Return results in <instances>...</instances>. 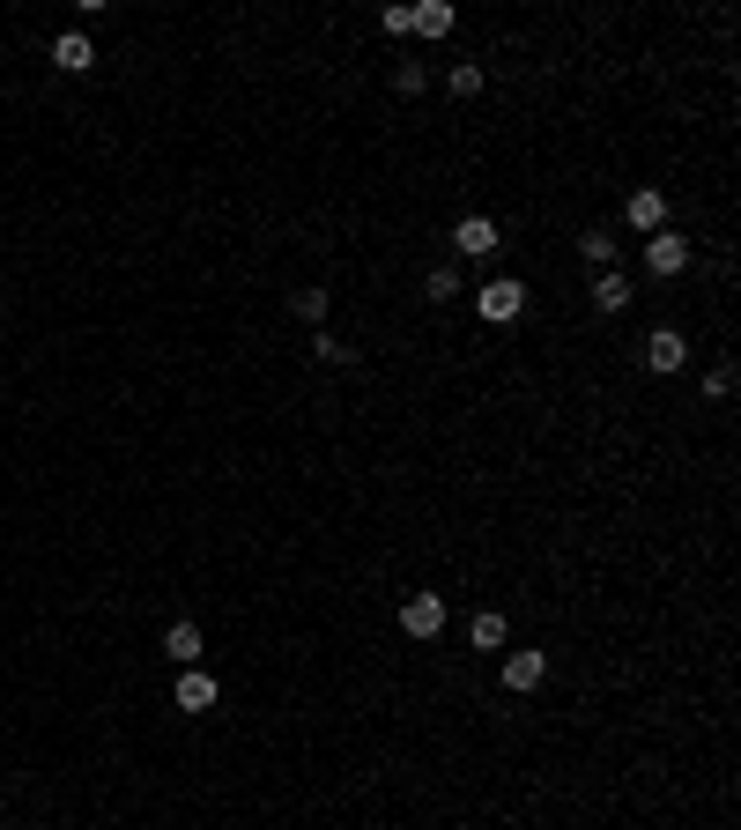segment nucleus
Returning a JSON list of instances; mask_svg holds the SVG:
<instances>
[{"mask_svg": "<svg viewBox=\"0 0 741 830\" xmlns=\"http://www.w3.org/2000/svg\"><path fill=\"white\" fill-rule=\"evenodd\" d=\"M504 637H512V631H504V615H497V609H482V615L468 623V645H474V653H497Z\"/></svg>", "mask_w": 741, "mask_h": 830, "instance_id": "obj_13", "label": "nucleus"}, {"mask_svg": "<svg viewBox=\"0 0 741 830\" xmlns=\"http://www.w3.org/2000/svg\"><path fill=\"white\" fill-rule=\"evenodd\" d=\"M378 30H386V38H408V8H378Z\"/></svg>", "mask_w": 741, "mask_h": 830, "instance_id": "obj_21", "label": "nucleus"}, {"mask_svg": "<svg viewBox=\"0 0 741 830\" xmlns=\"http://www.w3.org/2000/svg\"><path fill=\"white\" fill-rule=\"evenodd\" d=\"M645 268L653 274H682L690 268V238H682V230H653V238H645Z\"/></svg>", "mask_w": 741, "mask_h": 830, "instance_id": "obj_4", "label": "nucleus"}, {"mask_svg": "<svg viewBox=\"0 0 741 830\" xmlns=\"http://www.w3.org/2000/svg\"><path fill=\"white\" fill-rule=\"evenodd\" d=\"M394 90H400V97H416V90H422V68H416V60H400V68H394Z\"/></svg>", "mask_w": 741, "mask_h": 830, "instance_id": "obj_20", "label": "nucleus"}, {"mask_svg": "<svg viewBox=\"0 0 741 830\" xmlns=\"http://www.w3.org/2000/svg\"><path fill=\"white\" fill-rule=\"evenodd\" d=\"M452 245H460L468 260H490V252H497V245H504V238H497V222H490V216H468V222H460V230H452Z\"/></svg>", "mask_w": 741, "mask_h": 830, "instance_id": "obj_7", "label": "nucleus"}, {"mask_svg": "<svg viewBox=\"0 0 741 830\" xmlns=\"http://www.w3.org/2000/svg\"><path fill=\"white\" fill-rule=\"evenodd\" d=\"M690 364V334H682V326H653V334H645V371H682Z\"/></svg>", "mask_w": 741, "mask_h": 830, "instance_id": "obj_2", "label": "nucleus"}, {"mask_svg": "<svg viewBox=\"0 0 741 830\" xmlns=\"http://www.w3.org/2000/svg\"><path fill=\"white\" fill-rule=\"evenodd\" d=\"M497 675H504V689H542V675H549V653H504L497 660Z\"/></svg>", "mask_w": 741, "mask_h": 830, "instance_id": "obj_5", "label": "nucleus"}, {"mask_svg": "<svg viewBox=\"0 0 741 830\" xmlns=\"http://www.w3.org/2000/svg\"><path fill=\"white\" fill-rule=\"evenodd\" d=\"M408 30H422V38H452V8H445V0H422V8H408Z\"/></svg>", "mask_w": 741, "mask_h": 830, "instance_id": "obj_12", "label": "nucleus"}, {"mask_svg": "<svg viewBox=\"0 0 741 830\" xmlns=\"http://www.w3.org/2000/svg\"><path fill=\"white\" fill-rule=\"evenodd\" d=\"M52 68H60V74H90V68H97V45H90L82 30H67V38L52 45Z\"/></svg>", "mask_w": 741, "mask_h": 830, "instance_id": "obj_8", "label": "nucleus"}, {"mask_svg": "<svg viewBox=\"0 0 741 830\" xmlns=\"http://www.w3.org/2000/svg\"><path fill=\"white\" fill-rule=\"evenodd\" d=\"M400 631L408 637H438L445 631V593H408V601H400Z\"/></svg>", "mask_w": 741, "mask_h": 830, "instance_id": "obj_3", "label": "nucleus"}, {"mask_svg": "<svg viewBox=\"0 0 741 830\" xmlns=\"http://www.w3.org/2000/svg\"><path fill=\"white\" fill-rule=\"evenodd\" d=\"M326 304H334L326 290H296V297H290V312H296V319H312V326H326Z\"/></svg>", "mask_w": 741, "mask_h": 830, "instance_id": "obj_17", "label": "nucleus"}, {"mask_svg": "<svg viewBox=\"0 0 741 830\" xmlns=\"http://www.w3.org/2000/svg\"><path fill=\"white\" fill-rule=\"evenodd\" d=\"M474 312L490 319V326H504V319H519V312H526V282H519V274H497L490 290L474 297Z\"/></svg>", "mask_w": 741, "mask_h": 830, "instance_id": "obj_1", "label": "nucleus"}, {"mask_svg": "<svg viewBox=\"0 0 741 830\" xmlns=\"http://www.w3.org/2000/svg\"><path fill=\"white\" fill-rule=\"evenodd\" d=\"M445 90H452V97H482V68H474V60H452V68H445Z\"/></svg>", "mask_w": 741, "mask_h": 830, "instance_id": "obj_15", "label": "nucleus"}, {"mask_svg": "<svg viewBox=\"0 0 741 830\" xmlns=\"http://www.w3.org/2000/svg\"><path fill=\"white\" fill-rule=\"evenodd\" d=\"M422 297H430V304H460V268H430V282H422Z\"/></svg>", "mask_w": 741, "mask_h": 830, "instance_id": "obj_14", "label": "nucleus"}, {"mask_svg": "<svg viewBox=\"0 0 741 830\" xmlns=\"http://www.w3.org/2000/svg\"><path fill=\"white\" fill-rule=\"evenodd\" d=\"M623 222H630L638 238H653V230H667V200L653 194V186H638V194L623 200Z\"/></svg>", "mask_w": 741, "mask_h": 830, "instance_id": "obj_6", "label": "nucleus"}, {"mask_svg": "<svg viewBox=\"0 0 741 830\" xmlns=\"http://www.w3.org/2000/svg\"><path fill=\"white\" fill-rule=\"evenodd\" d=\"M216 697H222V689H216V675H200V667H186V675H178V697H171V705H178V712H208Z\"/></svg>", "mask_w": 741, "mask_h": 830, "instance_id": "obj_9", "label": "nucleus"}, {"mask_svg": "<svg viewBox=\"0 0 741 830\" xmlns=\"http://www.w3.org/2000/svg\"><path fill=\"white\" fill-rule=\"evenodd\" d=\"M705 393H712V401H727V393H734V364H712V371H705Z\"/></svg>", "mask_w": 741, "mask_h": 830, "instance_id": "obj_19", "label": "nucleus"}, {"mask_svg": "<svg viewBox=\"0 0 741 830\" xmlns=\"http://www.w3.org/2000/svg\"><path fill=\"white\" fill-rule=\"evenodd\" d=\"M578 252H586L593 268H616V252H623V245H616V230H586V238H578Z\"/></svg>", "mask_w": 741, "mask_h": 830, "instance_id": "obj_16", "label": "nucleus"}, {"mask_svg": "<svg viewBox=\"0 0 741 830\" xmlns=\"http://www.w3.org/2000/svg\"><path fill=\"white\" fill-rule=\"evenodd\" d=\"M164 653H171L178 667H200V623H171V631H164Z\"/></svg>", "mask_w": 741, "mask_h": 830, "instance_id": "obj_11", "label": "nucleus"}, {"mask_svg": "<svg viewBox=\"0 0 741 830\" xmlns=\"http://www.w3.org/2000/svg\"><path fill=\"white\" fill-rule=\"evenodd\" d=\"M623 304H630V274L601 268V282H593V312H623Z\"/></svg>", "mask_w": 741, "mask_h": 830, "instance_id": "obj_10", "label": "nucleus"}, {"mask_svg": "<svg viewBox=\"0 0 741 830\" xmlns=\"http://www.w3.org/2000/svg\"><path fill=\"white\" fill-rule=\"evenodd\" d=\"M312 356H320V364H348V342H342V334H320V342H312Z\"/></svg>", "mask_w": 741, "mask_h": 830, "instance_id": "obj_18", "label": "nucleus"}]
</instances>
